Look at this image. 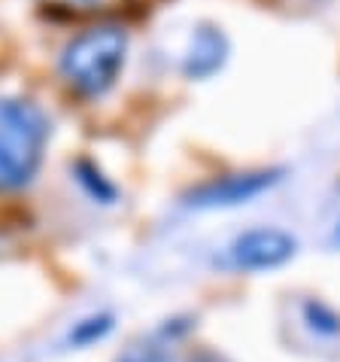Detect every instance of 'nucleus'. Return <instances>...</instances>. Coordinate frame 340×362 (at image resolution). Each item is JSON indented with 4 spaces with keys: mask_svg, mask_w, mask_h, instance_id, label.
<instances>
[{
    "mask_svg": "<svg viewBox=\"0 0 340 362\" xmlns=\"http://www.w3.org/2000/svg\"><path fill=\"white\" fill-rule=\"evenodd\" d=\"M283 170H253V174H231L219 177L210 183L195 186L186 195V207L195 210H225V207H240L265 195L271 186L279 183Z\"/></svg>",
    "mask_w": 340,
    "mask_h": 362,
    "instance_id": "20e7f679",
    "label": "nucleus"
},
{
    "mask_svg": "<svg viewBox=\"0 0 340 362\" xmlns=\"http://www.w3.org/2000/svg\"><path fill=\"white\" fill-rule=\"evenodd\" d=\"M170 347L174 344H167V341H162L155 332H149L146 338H140V341H134V344L122 347L109 362H162Z\"/></svg>",
    "mask_w": 340,
    "mask_h": 362,
    "instance_id": "1a4fd4ad",
    "label": "nucleus"
},
{
    "mask_svg": "<svg viewBox=\"0 0 340 362\" xmlns=\"http://www.w3.org/2000/svg\"><path fill=\"white\" fill-rule=\"evenodd\" d=\"M162 362H228L222 354H216V350H207V347H170Z\"/></svg>",
    "mask_w": 340,
    "mask_h": 362,
    "instance_id": "9d476101",
    "label": "nucleus"
},
{
    "mask_svg": "<svg viewBox=\"0 0 340 362\" xmlns=\"http://www.w3.org/2000/svg\"><path fill=\"white\" fill-rule=\"evenodd\" d=\"M295 253H298L295 235H289L286 228L258 226L240 231L231 240L228 262L237 271H246V274H265V271H277L286 262H292Z\"/></svg>",
    "mask_w": 340,
    "mask_h": 362,
    "instance_id": "7ed1b4c3",
    "label": "nucleus"
},
{
    "mask_svg": "<svg viewBox=\"0 0 340 362\" xmlns=\"http://www.w3.org/2000/svg\"><path fill=\"white\" fill-rule=\"evenodd\" d=\"M49 140V119L34 100L0 98V195L31 186Z\"/></svg>",
    "mask_w": 340,
    "mask_h": 362,
    "instance_id": "f257e3e1",
    "label": "nucleus"
},
{
    "mask_svg": "<svg viewBox=\"0 0 340 362\" xmlns=\"http://www.w3.org/2000/svg\"><path fill=\"white\" fill-rule=\"evenodd\" d=\"M301 317H304L307 329L319 338H337L340 335V314L332 305H325L322 298H307L304 308H301Z\"/></svg>",
    "mask_w": 340,
    "mask_h": 362,
    "instance_id": "6e6552de",
    "label": "nucleus"
},
{
    "mask_svg": "<svg viewBox=\"0 0 340 362\" xmlns=\"http://www.w3.org/2000/svg\"><path fill=\"white\" fill-rule=\"evenodd\" d=\"M70 170H73L79 189H83V192L92 198L95 204L107 207V204H116V201H119V186L95 162H88V158H76V162L70 165Z\"/></svg>",
    "mask_w": 340,
    "mask_h": 362,
    "instance_id": "0eeeda50",
    "label": "nucleus"
},
{
    "mask_svg": "<svg viewBox=\"0 0 340 362\" xmlns=\"http://www.w3.org/2000/svg\"><path fill=\"white\" fill-rule=\"evenodd\" d=\"M46 4H55V6H70V9H107V6L122 4V0H46Z\"/></svg>",
    "mask_w": 340,
    "mask_h": 362,
    "instance_id": "9b49d317",
    "label": "nucleus"
},
{
    "mask_svg": "<svg viewBox=\"0 0 340 362\" xmlns=\"http://www.w3.org/2000/svg\"><path fill=\"white\" fill-rule=\"evenodd\" d=\"M332 244L340 247V219H337V226H334V231H332Z\"/></svg>",
    "mask_w": 340,
    "mask_h": 362,
    "instance_id": "f8f14e48",
    "label": "nucleus"
},
{
    "mask_svg": "<svg viewBox=\"0 0 340 362\" xmlns=\"http://www.w3.org/2000/svg\"><path fill=\"white\" fill-rule=\"evenodd\" d=\"M116 326H119V317L113 310H107V308L88 310V314L67 323L64 335H61V347L67 354H88V350L107 344V341L116 335Z\"/></svg>",
    "mask_w": 340,
    "mask_h": 362,
    "instance_id": "423d86ee",
    "label": "nucleus"
},
{
    "mask_svg": "<svg viewBox=\"0 0 340 362\" xmlns=\"http://www.w3.org/2000/svg\"><path fill=\"white\" fill-rule=\"evenodd\" d=\"M225 58H228L225 34L213 25H198L192 43H188V52L183 58V74L188 79H207L225 64Z\"/></svg>",
    "mask_w": 340,
    "mask_h": 362,
    "instance_id": "39448f33",
    "label": "nucleus"
},
{
    "mask_svg": "<svg viewBox=\"0 0 340 362\" xmlns=\"http://www.w3.org/2000/svg\"><path fill=\"white\" fill-rule=\"evenodd\" d=\"M125 52L128 34L122 28H88L61 49L58 70H61L64 83L73 92H79L83 98H101L116 86V79L125 67Z\"/></svg>",
    "mask_w": 340,
    "mask_h": 362,
    "instance_id": "f03ea898",
    "label": "nucleus"
}]
</instances>
